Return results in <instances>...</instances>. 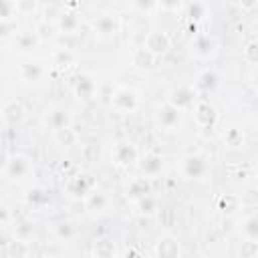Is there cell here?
Masks as SVG:
<instances>
[{
    "label": "cell",
    "mask_w": 258,
    "mask_h": 258,
    "mask_svg": "<svg viewBox=\"0 0 258 258\" xmlns=\"http://www.w3.org/2000/svg\"><path fill=\"white\" fill-rule=\"evenodd\" d=\"M208 171H210V165L204 155L189 153L179 159V173L185 179H204L208 175Z\"/></svg>",
    "instance_id": "1"
},
{
    "label": "cell",
    "mask_w": 258,
    "mask_h": 258,
    "mask_svg": "<svg viewBox=\"0 0 258 258\" xmlns=\"http://www.w3.org/2000/svg\"><path fill=\"white\" fill-rule=\"evenodd\" d=\"M95 189V179L89 173H73L64 181V194L73 200H85Z\"/></svg>",
    "instance_id": "2"
},
{
    "label": "cell",
    "mask_w": 258,
    "mask_h": 258,
    "mask_svg": "<svg viewBox=\"0 0 258 258\" xmlns=\"http://www.w3.org/2000/svg\"><path fill=\"white\" fill-rule=\"evenodd\" d=\"M111 105L117 113H133L139 107V97L131 87H117L111 95Z\"/></svg>",
    "instance_id": "3"
},
{
    "label": "cell",
    "mask_w": 258,
    "mask_h": 258,
    "mask_svg": "<svg viewBox=\"0 0 258 258\" xmlns=\"http://www.w3.org/2000/svg\"><path fill=\"white\" fill-rule=\"evenodd\" d=\"M143 48H145L147 52H151L153 56H163V54H167L169 48H171V38H169V34L163 32V30H151V32H147L145 38H143Z\"/></svg>",
    "instance_id": "4"
},
{
    "label": "cell",
    "mask_w": 258,
    "mask_h": 258,
    "mask_svg": "<svg viewBox=\"0 0 258 258\" xmlns=\"http://www.w3.org/2000/svg\"><path fill=\"white\" fill-rule=\"evenodd\" d=\"M111 159L115 165H121V167H131L135 165V161L139 159V151L137 147L131 143V141H119L113 145L111 149Z\"/></svg>",
    "instance_id": "5"
},
{
    "label": "cell",
    "mask_w": 258,
    "mask_h": 258,
    "mask_svg": "<svg viewBox=\"0 0 258 258\" xmlns=\"http://www.w3.org/2000/svg\"><path fill=\"white\" fill-rule=\"evenodd\" d=\"M196 101H198V99H196V91H194V87H187V85L175 87V89H171V91L167 93V103H169L171 107L179 109L181 113H183V111H189Z\"/></svg>",
    "instance_id": "6"
},
{
    "label": "cell",
    "mask_w": 258,
    "mask_h": 258,
    "mask_svg": "<svg viewBox=\"0 0 258 258\" xmlns=\"http://www.w3.org/2000/svg\"><path fill=\"white\" fill-rule=\"evenodd\" d=\"M194 119H196V125L200 129H212L218 121V113H216V107L206 101V99H200L194 103Z\"/></svg>",
    "instance_id": "7"
},
{
    "label": "cell",
    "mask_w": 258,
    "mask_h": 258,
    "mask_svg": "<svg viewBox=\"0 0 258 258\" xmlns=\"http://www.w3.org/2000/svg\"><path fill=\"white\" fill-rule=\"evenodd\" d=\"M181 111L171 107L167 101L163 105L157 107V113H155V119H157V125L163 129V131H175L181 127Z\"/></svg>",
    "instance_id": "8"
},
{
    "label": "cell",
    "mask_w": 258,
    "mask_h": 258,
    "mask_svg": "<svg viewBox=\"0 0 258 258\" xmlns=\"http://www.w3.org/2000/svg\"><path fill=\"white\" fill-rule=\"evenodd\" d=\"M93 30H95V34H97L99 38H103V40L113 38V36L119 32V20H117V16H113V14H101V16L95 18Z\"/></svg>",
    "instance_id": "9"
},
{
    "label": "cell",
    "mask_w": 258,
    "mask_h": 258,
    "mask_svg": "<svg viewBox=\"0 0 258 258\" xmlns=\"http://www.w3.org/2000/svg\"><path fill=\"white\" fill-rule=\"evenodd\" d=\"M0 115L4 119L6 125L14 127V125H20L24 121V105L18 101V99H8L2 109H0Z\"/></svg>",
    "instance_id": "10"
},
{
    "label": "cell",
    "mask_w": 258,
    "mask_h": 258,
    "mask_svg": "<svg viewBox=\"0 0 258 258\" xmlns=\"http://www.w3.org/2000/svg\"><path fill=\"white\" fill-rule=\"evenodd\" d=\"M4 173L14 179V181H20L24 179L28 173H30V163L24 155H14V157H8V163H6V169Z\"/></svg>",
    "instance_id": "11"
},
{
    "label": "cell",
    "mask_w": 258,
    "mask_h": 258,
    "mask_svg": "<svg viewBox=\"0 0 258 258\" xmlns=\"http://www.w3.org/2000/svg\"><path fill=\"white\" fill-rule=\"evenodd\" d=\"M44 123H46L48 129L56 131V129H60V127L71 125V113H69V109H64V107H60V105L50 107V109L46 111V115H44Z\"/></svg>",
    "instance_id": "12"
},
{
    "label": "cell",
    "mask_w": 258,
    "mask_h": 258,
    "mask_svg": "<svg viewBox=\"0 0 258 258\" xmlns=\"http://www.w3.org/2000/svg\"><path fill=\"white\" fill-rule=\"evenodd\" d=\"M179 240L173 238V236H163L155 242V248H153V254L159 256V258H175L179 256Z\"/></svg>",
    "instance_id": "13"
},
{
    "label": "cell",
    "mask_w": 258,
    "mask_h": 258,
    "mask_svg": "<svg viewBox=\"0 0 258 258\" xmlns=\"http://www.w3.org/2000/svg\"><path fill=\"white\" fill-rule=\"evenodd\" d=\"M38 42H40V38L32 30H22V32H16V36H14V46L22 54H30L32 50H36Z\"/></svg>",
    "instance_id": "14"
},
{
    "label": "cell",
    "mask_w": 258,
    "mask_h": 258,
    "mask_svg": "<svg viewBox=\"0 0 258 258\" xmlns=\"http://www.w3.org/2000/svg\"><path fill=\"white\" fill-rule=\"evenodd\" d=\"M218 87V75L212 71V69H204L198 73L196 81H194V91H200V93H210Z\"/></svg>",
    "instance_id": "15"
},
{
    "label": "cell",
    "mask_w": 258,
    "mask_h": 258,
    "mask_svg": "<svg viewBox=\"0 0 258 258\" xmlns=\"http://www.w3.org/2000/svg\"><path fill=\"white\" fill-rule=\"evenodd\" d=\"M151 194V183H149V177L141 175V177H133L129 183H127V198L137 202L139 198Z\"/></svg>",
    "instance_id": "16"
},
{
    "label": "cell",
    "mask_w": 258,
    "mask_h": 258,
    "mask_svg": "<svg viewBox=\"0 0 258 258\" xmlns=\"http://www.w3.org/2000/svg\"><path fill=\"white\" fill-rule=\"evenodd\" d=\"M73 91H75V95H77L79 99L87 101V99H93V97H95L97 85H95V81H93L89 75H81V77H77V81H75V85H73Z\"/></svg>",
    "instance_id": "17"
},
{
    "label": "cell",
    "mask_w": 258,
    "mask_h": 258,
    "mask_svg": "<svg viewBox=\"0 0 258 258\" xmlns=\"http://www.w3.org/2000/svg\"><path fill=\"white\" fill-rule=\"evenodd\" d=\"M83 202H85V208H87L91 214H103V212L109 208V198H107L103 191H99L97 187H95Z\"/></svg>",
    "instance_id": "18"
},
{
    "label": "cell",
    "mask_w": 258,
    "mask_h": 258,
    "mask_svg": "<svg viewBox=\"0 0 258 258\" xmlns=\"http://www.w3.org/2000/svg\"><path fill=\"white\" fill-rule=\"evenodd\" d=\"M18 75L26 83H38L44 77V69L38 62H22L20 69H18Z\"/></svg>",
    "instance_id": "19"
},
{
    "label": "cell",
    "mask_w": 258,
    "mask_h": 258,
    "mask_svg": "<svg viewBox=\"0 0 258 258\" xmlns=\"http://www.w3.org/2000/svg\"><path fill=\"white\" fill-rule=\"evenodd\" d=\"M191 50L196 56L208 58L210 54H214V40L210 38V34H198L191 42Z\"/></svg>",
    "instance_id": "20"
},
{
    "label": "cell",
    "mask_w": 258,
    "mask_h": 258,
    "mask_svg": "<svg viewBox=\"0 0 258 258\" xmlns=\"http://www.w3.org/2000/svg\"><path fill=\"white\" fill-rule=\"evenodd\" d=\"M141 171L145 177H155L163 171V157L161 155H155V153H149L145 155V159L141 161Z\"/></svg>",
    "instance_id": "21"
},
{
    "label": "cell",
    "mask_w": 258,
    "mask_h": 258,
    "mask_svg": "<svg viewBox=\"0 0 258 258\" xmlns=\"http://www.w3.org/2000/svg\"><path fill=\"white\" fill-rule=\"evenodd\" d=\"M48 191L40 185H34V187H28L26 194H24V202L30 206V208H42L48 204Z\"/></svg>",
    "instance_id": "22"
},
{
    "label": "cell",
    "mask_w": 258,
    "mask_h": 258,
    "mask_svg": "<svg viewBox=\"0 0 258 258\" xmlns=\"http://www.w3.org/2000/svg\"><path fill=\"white\" fill-rule=\"evenodd\" d=\"M56 26H58V30L62 34H75L79 30V26H81V20H79V16L75 12H62L58 16V20H56Z\"/></svg>",
    "instance_id": "23"
},
{
    "label": "cell",
    "mask_w": 258,
    "mask_h": 258,
    "mask_svg": "<svg viewBox=\"0 0 258 258\" xmlns=\"http://www.w3.org/2000/svg\"><path fill=\"white\" fill-rule=\"evenodd\" d=\"M36 236V226L30 220H20L14 226V240H22V242H32V238Z\"/></svg>",
    "instance_id": "24"
},
{
    "label": "cell",
    "mask_w": 258,
    "mask_h": 258,
    "mask_svg": "<svg viewBox=\"0 0 258 258\" xmlns=\"http://www.w3.org/2000/svg\"><path fill=\"white\" fill-rule=\"evenodd\" d=\"M52 135H54V141H56L58 145H62V147H73V145H77V141H79V135H77V131H75L71 125L52 131Z\"/></svg>",
    "instance_id": "25"
},
{
    "label": "cell",
    "mask_w": 258,
    "mask_h": 258,
    "mask_svg": "<svg viewBox=\"0 0 258 258\" xmlns=\"http://www.w3.org/2000/svg\"><path fill=\"white\" fill-rule=\"evenodd\" d=\"M155 60H157V56H153L151 52H147L143 46L141 48H135L133 54H131V62L137 69H151L155 64Z\"/></svg>",
    "instance_id": "26"
},
{
    "label": "cell",
    "mask_w": 258,
    "mask_h": 258,
    "mask_svg": "<svg viewBox=\"0 0 258 258\" xmlns=\"http://www.w3.org/2000/svg\"><path fill=\"white\" fill-rule=\"evenodd\" d=\"M93 254L99 256V258H113V256L117 254V246H115L113 240H109V238H101V240L95 242V246H93Z\"/></svg>",
    "instance_id": "27"
},
{
    "label": "cell",
    "mask_w": 258,
    "mask_h": 258,
    "mask_svg": "<svg viewBox=\"0 0 258 258\" xmlns=\"http://www.w3.org/2000/svg\"><path fill=\"white\" fill-rule=\"evenodd\" d=\"M52 234L60 242H71L77 236V230H75V226L71 222H56L54 228H52Z\"/></svg>",
    "instance_id": "28"
},
{
    "label": "cell",
    "mask_w": 258,
    "mask_h": 258,
    "mask_svg": "<svg viewBox=\"0 0 258 258\" xmlns=\"http://www.w3.org/2000/svg\"><path fill=\"white\" fill-rule=\"evenodd\" d=\"M77 60V54L71 50V48H56L54 52H52V62L56 64V67H69V64H73Z\"/></svg>",
    "instance_id": "29"
},
{
    "label": "cell",
    "mask_w": 258,
    "mask_h": 258,
    "mask_svg": "<svg viewBox=\"0 0 258 258\" xmlns=\"http://www.w3.org/2000/svg\"><path fill=\"white\" fill-rule=\"evenodd\" d=\"M218 208L224 212V214H234L236 210H240V198L234 196V194H226L218 200Z\"/></svg>",
    "instance_id": "30"
},
{
    "label": "cell",
    "mask_w": 258,
    "mask_h": 258,
    "mask_svg": "<svg viewBox=\"0 0 258 258\" xmlns=\"http://www.w3.org/2000/svg\"><path fill=\"white\" fill-rule=\"evenodd\" d=\"M137 208H139V214L141 216H153V214H157V202H155V198L151 196V194H147V196H143V198H139L137 200Z\"/></svg>",
    "instance_id": "31"
},
{
    "label": "cell",
    "mask_w": 258,
    "mask_h": 258,
    "mask_svg": "<svg viewBox=\"0 0 258 258\" xmlns=\"http://www.w3.org/2000/svg\"><path fill=\"white\" fill-rule=\"evenodd\" d=\"M240 232H242V236L246 238V240H258V220L254 218V216H248L244 222H242V228H240Z\"/></svg>",
    "instance_id": "32"
},
{
    "label": "cell",
    "mask_w": 258,
    "mask_h": 258,
    "mask_svg": "<svg viewBox=\"0 0 258 258\" xmlns=\"http://www.w3.org/2000/svg\"><path fill=\"white\" fill-rule=\"evenodd\" d=\"M14 16H16V2L0 0V20H14Z\"/></svg>",
    "instance_id": "33"
},
{
    "label": "cell",
    "mask_w": 258,
    "mask_h": 258,
    "mask_svg": "<svg viewBox=\"0 0 258 258\" xmlns=\"http://www.w3.org/2000/svg\"><path fill=\"white\" fill-rule=\"evenodd\" d=\"M242 56H244V60H246L248 64H256V62H258V44H256V40H250V42L242 48Z\"/></svg>",
    "instance_id": "34"
},
{
    "label": "cell",
    "mask_w": 258,
    "mask_h": 258,
    "mask_svg": "<svg viewBox=\"0 0 258 258\" xmlns=\"http://www.w3.org/2000/svg\"><path fill=\"white\" fill-rule=\"evenodd\" d=\"M6 252L8 254H16V256H26V254H30V248H28V242L14 240V242H8Z\"/></svg>",
    "instance_id": "35"
},
{
    "label": "cell",
    "mask_w": 258,
    "mask_h": 258,
    "mask_svg": "<svg viewBox=\"0 0 258 258\" xmlns=\"http://www.w3.org/2000/svg\"><path fill=\"white\" fill-rule=\"evenodd\" d=\"M187 12H189V16H191L194 20H202V18L206 16V4L200 2V0H194V2H189Z\"/></svg>",
    "instance_id": "36"
},
{
    "label": "cell",
    "mask_w": 258,
    "mask_h": 258,
    "mask_svg": "<svg viewBox=\"0 0 258 258\" xmlns=\"http://www.w3.org/2000/svg\"><path fill=\"white\" fill-rule=\"evenodd\" d=\"M133 6L141 14H151L157 8V0H133Z\"/></svg>",
    "instance_id": "37"
},
{
    "label": "cell",
    "mask_w": 258,
    "mask_h": 258,
    "mask_svg": "<svg viewBox=\"0 0 258 258\" xmlns=\"http://www.w3.org/2000/svg\"><path fill=\"white\" fill-rule=\"evenodd\" d=\"M244 137H242V131L238 129H230L226 135H224V143L230 145V147H236V145H242Z\"/></svg>",
    "instance_id": "38"
},
{
    "label": "cell",
    "mask_w": 258,
    "mask_h": 258,
    "mask_svg": "<svg viewBox=\"0 0 258 258\" xmlns=\"http://www.w3.org/2000/svg\"><path fill=\"white\" fill-rule=\"evenodd\" d=\"M81 153H83V157H85L87 161H93V159H97V157H99L101 149H99V145H97V143H85V145H83V149H81Z\"/></svg>",
    "instance_id": "39"
},
{
    "label": "cell",
    "mask_w": 258,
    "mask_h": 258,
    "mask_svg": "<svg viewBox=\"0 0 258 258\" xmlns=\"http://www.w3.org/2000/svg\"><path fill=\"white\" fill-rule=\"evenodd\" d=\"M183 0H157V8L165 10V12H177L181 8Z\"/></svg>",
    "instance_id": "40"
},
{
    "label": "cell",
    "mask_w": 258,
    "mask_h": 258,
    "mask_svg": "<svg viewBox=\"0 0 258 258\" xmlns=\"http://www.w3.org/2000/svg\"><path fill=\"white\" fill-rule=\"evenodd\" d=\"M14 2H16V12H22V14L34 12L36 8V0H14Z\"/></svg>",
    "instance_id": "41"
},
{
    "label": "cell",
    "mask_w": 258,
    "mask_h": 258,
    "mask_svg": "<svg viewBox=\"0 0 258 258\" xmlns=\"http://www.w3.org/2000/svg\"><path fill=\"white\" fill-rule=\"evenodd\" d=\"M10 34H16L14 20H0V38H8Z\"/></svg>",
    "instance_id": "42"
},
{
    "label": "cell",
    "mask_w": 258,
    "mask_h": 258,
    "mask_svg": "<svg viewBox=\"0 0 258 258\" xmlns=\"http://www.w3.org/2000/svg\"><path fill=\"white\" fill-rule=\"evenodd\" d=\"M238 4L242 6V10H246V12H252V10L256 8L258 0H238Z\"/></svg>",
    "instance_id": "43"
},
{
    "label": "cell",
    "mask_w": 258,
    "mask_h": 258,
    "mask_svg": "<svg viewBox=\"0 0 258 258\" xmlns=\"http://www.w3.org/2000/svg\"><path fill=\"white\" fill-rule=\"evenodd\" d=\"M8 220H10V212H8V208H6V206H2V204H0V226H2V224H6Z\"/></svg>",
    "instance_id": "44"
},
{
    "label": "cell",
    "mask_w": 258,
    "mask_h": 258,
    "mask_svg": "<svg viewBox=\"0 0 258 258\" xmlns=\"http://www.w3.org/2000/svg\"><path fill=\"white\" fill-rule=\"evenodd\" d=\"M6 163H8V155H6V151L0 149V173L6 169Z\"/></svg>",
    "instance_id": "45"
}]
</instances>
